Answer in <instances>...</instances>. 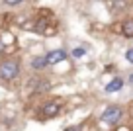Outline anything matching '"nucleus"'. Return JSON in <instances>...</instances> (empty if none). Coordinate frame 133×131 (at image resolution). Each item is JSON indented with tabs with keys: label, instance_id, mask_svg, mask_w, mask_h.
<instances>
[{
	"label": "nucleus",
	"instance_id": "obj_1",
	"mask_svg": "<svg viewBox=\"0 0 133 131\" xmlns=\"http://www.w3.org/2000/svg\"><path fill=\"white\" fill-rule=\"evenodd\" d=\"M18 74H20V63L18 61L8 59V61L0 63V78L2 80H14Z\"/></svg>",
	"mask_w": 133,
	"mask_h": 131
},
{
	"label": "nucleus",
	"instance_id": "obj_2",
	"mask_svg": "<svg viewBox=\"0 0 133 131\" xmlns=\"http://www.w3.org/2000/svg\"><path fill=\"white\" fill-rule=\"evenodd\" d=\"M121 117H123V112H121L119 106H110V108H106L104 114H102V121L108 123V125H116Z\"/></svg>",
	"mask_w": 133,
	"mask_h": 131
},
{
	"label": "nucleus",
	"instance_id": "obj_3",
	"mask_svg": "<svg viewBox=\"0 0 133 131\" xmlns=\"http://www.w3.org/2000/svg\"><path fill=\"white\" fill-rule=\"evenodd\" d=\"M59 112H61V102L59 100H51V102H47L43 106V115L45 117H55Z\"/></svg>",
	"mask_w": 133,
	"mask_h": 131
},
{
	"label": "nucleus",
	"instance_id": "obj_4",
	"mask_svg": "<svg viewBox=\"0 0 133 131\" xmlns=\"http://www.w3.org/2000/svg\"><path fill=\"white\" fill-rule=\"evenodd\" d=\"M66 59V53L63 49H57V51H51L49 55H47V63L49 65H57V63H63Z\"/></svg>",
	"mask_w": 133,
	"mask_h": 131
},
{
	"label": "nucleus",
	"instance_id": "obj_5",
	"mask_svg": "<svg viewBox=\"0 0 133 131\" xmlns=\"http://www.w3.org/2000/svg\"><path fill=\"white\" fill-rule=\"evenodd\" d=\"M121 86H123V80H121V78H114L112 82H108V86H106V92H108V94H114V92L119 90Z\"/></svg>",
	"mask_w": 133,
	"mask_h": 131
},
{
	"label": "nucleus",
	"instance_id": "obj_6",
	"mask_svg": "<svg viewBox=\"0 0 133 131\" xmlns=\"http://www.w3.org/2000/svg\"><path fill=\"white\" fill-rule=\"evenodd\" d=\"M121 33L125 37H133V20H127L123 22V28H121Z\"/></svg>",
	"mask_w": 133,
	"mask_h": 131
},
{
	"label": "nucleus",
	"instance_id": "obj_7",
	"mask_svg": "<svg viewBox=\"0 0 133 131\" xmlns=\"http://www.w3.org/2000/svg\"><path fill=\"white\" fill-rule=\"evenodd\" d=\"M45 65H49V63H47V57H45V55H43V57H37V59H33V61H31V67H33V69H41V67H45Z\"/></svg>",
	"mask_w": 133,
	"mask_h": 131
},
{
	"label": "nucleus",
	"instance_id": "obj_8",
	"mask_svg": "<svg viewBox=\"0 0 133 131\" xmlns=\"http://www.w3.org/2000/svg\"><path fill=\"white\" fill-rule=\"evenodd\" d=\"M82 55H84V47H75V49H72V57L80 59Z\"/></svg>",
	"mask_w": 133,
	"mask_h": 131
},
{
	"label": "nucleus",
	"instance_id": "obj_9",
	"mask_svg": "<svg viewBox=\"0 0 133 131\" xmlns=\"http://www.w3.org/2000/svg\"><path fill=\"white\" fill-rule=\"evenodd\" d=\"M125 59H127L129 63H133V49H129L127 53H125Z\"/></svg>",
	"mask_w": 133,
	"mask_h": 131
},
{
	"label": "nucleus",
	"instance_id": "obj_10",
	"mask_svg": "<svg viewBox=\"0 0 133 131\" xmlns=\"http://www.w3.org/2000/svg\"><path fill=\"white\" fill-rule=\"evenodd\" d=\"M6 4H10V6H16V4H20V2H24V0H4Z\"/></svg>",
	"mask_w": 133,
	"mask_h": 131
},
{
	"label": "nucleus",
	"instance_id": "obj_11",
	"mask_svg": "<svg viewBox=\"0 0 133 131\" xmlns=\"http://www.w3.org/2000/svg\"><path fill=\"white\" fill-rule=\"evenodd\" d=\"M116 6H117V10H123V8H125V2H121V0H117V2H116Z\"/></svg>",
	"mask_w": 133,
	"mask_h": 131
},
{
	"label": "nucleus",
	"instance_id": "obj_12",
	"mask_svg": "<svg viewBox=\"0 0 133 131\" xmlns=\"http://www.w3.org/2000/svg\"><path fill=\"white\" fill-rule=\"evenodd\" d=\"M65 131H80V127H66Z\"/></svg>",
	"mask_w": 133,
	"mask_h": 131
},
{
	"label": "nucleus",
	"instance_id": "obj_13",
	"mask_svg": "<svg viewBox=\"0 0 133 131\" xmlns=\"http://www.w3.org/2000/svg\"><path fill=\"white\" fill-rule=\"evenodd\" d=\"M2 51H4V43H2V41H0V53H2Z\"/></svg>",
	"mask_w": 133,
	"mask_h": 131
},
{
	"label": "nucleus",
	"instance_id": "obj_14",
	"mask_svg": "<svg viewBox=\"0 0 133 131\" xmlns=\"http://www.w3.org/2000/svg\"><path fill=\"white\" fill-rule=\"evenodd\" d=\"M129 82H131V84H133V74H131V76H129Z\"/></svg>",
	"mask_w": 133,
	"mask_h": 131
},
{
	"label": "nucleus",
	"instance_id": "obj_15",
	"mask_svg": "<svg viewBox=\"0 0 133 131\" xmlns=\"http://www.w3.org/2000/svg\"><path fill=\"white\" fill-rule=\"evenodd\" d=\"M117 131H129V129H127V127H123V129H117Z\"/></svg>",
	"mask_w": 133,
	"mask_h": 131
}]
</instances>
